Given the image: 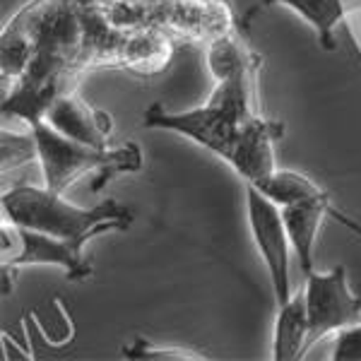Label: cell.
<instances>
[{"mask_svg":"<svg viewBox=\"0 0 361 361\" xmlns=\"http://www.w3.org/2000/svg\"><path fill=\"white\" fill-rule=\"evenodd\" d=\"M328 209L330 195L311 197V200H301L282 207V219L284 226H287L289 243H292V250L296 260H299V270L304 277L316 270V241Z\"/></svg>","mask_w":361,"mask_h":361,"instance_id":"10","label":"cell"},{"mask_svg":"<svg viewBox=\"0 0 361 361\" xmlns=\"http://www.w3.org/2000/svg\"><path fill=\"white\" fill-rule=\"evenodd\" d=\"M205 58L214 80L207 102L188 111H169L161 104H152L142 114V126L190 137L224 164H231L243 140L263 118L255 90L260 56L248 44L246 22L205 44Z\"/></svg>","mask_w":361,"mask_h":361,"instance_id":"1","label":"cell"},{"mask_svg":"<svg viewBox=\"0 0 361 361\" xmlns=\"http://www.w3.org/2000/svg\"><path fill=\"white\" fill-rule=\"evenodd\" d=\"M265 5H284V8L299 15L301 20H306L313 27L318 44L325 51H335L337 27L352 13L361 10V0H263V3H258V8L250 10L248 17L255 15Z\"/></svg>","mask_w":361,"mask_h":361,"instance_id":"11","label":"cell"},{"mask_svg":"<svg viewBox=\"0 0 361 361\" xmlns=\"http://www.w3.org/2000/svg\"><path fill=\"white\" fill-rule=\"evenodd\" d=\"M308 352V311L304 294H294L284 306H277L272 359L296 361Z\"/></svg>","mask_w":361,"mask_h":361,"instance_id":"12","label":"cell"},{"mask_svg":"<svg viewBox=\"0 0 361 361\" xmlns=\"http://www.w3.org/2000/svg\"><path fill=\"white\" fill-rule=\"evenodd\" d=\"M173 54H176V46H173L171 34L164 29H130V32H126L116 68L135 73L140 78H154L171 66Z\"/></svg>","mask_w":361,"mask_h":361,"instance_id":"9","label":"cell"},{"mask_svg":"<svg viewBox=\"0 0 361 361\" xmlns=\"http://www.w3.org/2000/svg\"><path fill=\"white\" fill-rule=\"evenodd\" d=\"M306 311H308V349L330 333H340L361 320V296L349 289L347 267L337 265L330 272L306 277Z\"/></svg>","mask_w":361,"mask_h":361,"instance_id":"7","label":"cell"},{"mask_svg":"<svg viewBox=\"0 0 361 361\" xmlns=\"http://www.w3.org/2000/svg\"><path fill=\"white\" fill-rule=\"evenodd\" d=\"M246 185V214L248 229L260 258L265 263L275 306H284L294 296L292 292V243L282 219V207L260 193L255 185Z\"/></svg>","mask_w":361,"mask_h":361,"instance_id":"6","label":"cell"},{"mask_svg":"<svg viewBox=\"0 0 361 361\" xmlns=\"http://www.w3.org/2000/svg\"><path fill=\"white\" fill-rule=\"evenodd\" d=\"M328 214L335 219L337 224H342V226H345V229L352 231L354 236H359V238H361V222H357V219H354V217H349V214H347V212H342V209H337V207L333 205V202H330Z\"/></svg>","mask_w":361,"mask_h":361,"instance_id":"17","label":"cell"},{"mask_svg":"<svg viewBox=\"0 0 361 361\" xmlns=\"http://www.w3.org/2000/svg\"><path fill=\"white\" fill-rule=\"evenodd\" d=\"M39 145V166H42L44 185L56 193H66L78 178L94 173L97 180L92 190L106 185L121 173H137L142 169V149L135 142H123L118 147H92L78 142L51 128L46 121L29 126Z\"/></svg>","mask_w":361,"mask_h":361,"instance_id":"3","label":"cell"},{"mask_svg":"<svg viewBox=\"0 0 361 361\" xmlns=\"http://www.w3.org/2000/svg\"><path fill=\"white\" fill-rule=\"evenodd\" d=\"M123 357L133 361H205L207 357L185 347H161L147 340H133L123 347Z\"/></svg>","mask_w":361,"mask_h":361,"instance_id":"15","label":"cell"},{"mask_svg":"<svg viewBox=\"0 0 361 361\" xmlns=\"http://www.w3.org/2000/svg\"><path fill=\"white\" fill-rule=\"evenodd\" d=\"M3 217L10 222L44 231V234L87 243L99 234L128 231L133 226V212L114 197H104L92 207H78L63 193L37 185H17L3 193Z\"/></svg>","mask_w":361,"mask_h":361,"instance_id":"2","label":"cell"},{"mask_svg":"<svg viewBox=\"0 0 361 361\" xmlns=\"http://www.w3.org/2000/svg\"><path fill=\"white\" fill-rule=\"evenodd\" d=\"M263 195L270 197L272 202H277L279 207L294 205L301 200H311V197L328 195L313 178H308L306 173L294 171V169H277L272 176H267L263 183L255 185Z\"/></svg>","mask_w":361,"mask_h":361,"instance_id":"13","label":"cell"},{"mask_svg":"<svg viewBox=\"0 0 361 361\" xmlns=\"http://www.w3.org/2000/svg\"><path fill=\"white\" fill-rule=\"evenodd\" d=\"M0 234H3V248H0V263L3 272H13L17 267H32V265H54L66 272L68 279L82 282L92 277V260L85 253L82 243L58 238L44 231L29 229V226L10 222L3 217L0 222Z\"/></svg>","mask_w":361,"mask_h":361,"instance_id":"5","label":"cell"},{"mask_svg":"<svg viewBox=\"0 0 361 361\" xmlns=\"http://www.w3.org/2000/svg\"><path fill=\"white\" fill-rule=\"evenodd\" d=\"M330 359L333 361H361V320L337 333Z\"/></svg>","mask_w":361,"mask_h":361,"instance_id":"16","label":"cell"},{"mask_svg":"<svg viewBox=\"0 0 361 361\" xmlns=\"http://www.w3.org/2000/svg\"><path fill=\"white\" fill-rule=\"evenodd\" d=\"M44 121L70 140H78V142L102 147V149L111 147L109 145L114 135L111 114L92 106L75 90L63 92L61 97L54 99V104L46 109Z\"/></svg>","mask_w":361,"mask_h":361,"instance_id":"8","label":"cell"},{"mask_svg":"<svg viewBox=\"0 0 361 361\" xmlns=\"http://www.w3.org/2000/svg\"><path fill=\"white\" fill-rule=\"evenodd\" d=\"M0 152H3V173L13 171V169H20L25 164H32L37 161L39 164V145L37 137H34L32 128L27 133H8L3 130L0 135Z\"/></svg>","mask_w":361,"mask_h":361,"instance_id":"14","label":"cell"},{"mask_svg":"<svg viewBox=\"0 0 361 361\" xmlns=\"http://www.w3.org/2000/svg\"><path fill=\"white\" fill-rule=\"evenodd\" d=\"M104 10L111 27L121 32L157 27L200 44L243 25L231 0H104Z\"/></svg>","mask_w":361,"mask_h":361,"instance_id":"4","label":"cell"}]
</instances>
